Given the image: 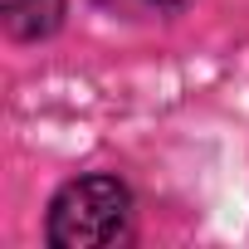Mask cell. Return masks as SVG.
Instances as JSON below:
<instances>
[{"instance_id": "3957f363", "label": "cell", "mask_w": 249, "mask_h": 249, "mask_svg": "<svg viewBox=\"0 0 249 249\" xmlns=\"http://www.w3.org/2000/svg\"><path fill=\"white\" fill-rule=\"evenodd\" d=\"M157 5H171V0H157Z\"/></svg>"}, {"instance_id": "6da1fadb", "label": "cell", "mask_w": 249, "mask_h": 249, "mask_svg": "<svg viewBox=\"0 0 249 249\" xmlns=\"http://www.w3.org/2000/svg\"><path fill=\"white\" fill-rule=\"evenodd\" d=\"M132 230V196L117 176H78L49 205V244L54 249H98L122 244Z\"/></svg>"}, {"instance_id": "7a4b0ae2", "label": "cell", "mask_w": 249, "mask_h": 249, "mask_svg": "<svg viewBox=\"0 0 249 249\" xmlns=\"http://www.w3.org/2000/svg\"><path fill=\"white\" fill-rule=\"evenodd\" d=\"M5 25H10V35H20V39L49 35V30L59 25V0H5Z\"/></svg>"}]
</instances>
